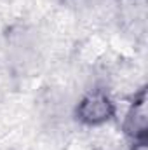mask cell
Returning a JSON list of instances; mask_svg holds the SVG:
<instances>
[{"label":"cell","mask_w":148,"mask_h":150,"mask_svg":"<svg viewBox=\"0 0 148 150\" xmlns=\"http://www.w3.org/2000/svg\"><path fill=\"white\" fill-rule=\"evenodd\" d=\"M78 113H80V119H84L85 122L98 124V122H103L110 117L111 103L103 94H91L82 101Z\"/></svg>","instance_id":"6da1fadb"}]
</instances>
